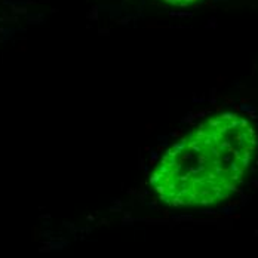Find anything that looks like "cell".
<instances>
[{
  "mask_svg": "<svg viewBox=\"0 0 258 258\" xmlns=\"http://www.w3.org/2000/svg\"><path fill=\"white\" fill-rule=\"evenodd\" d=\"M160 2H163V3H166V5H172V6H181V8H184V6H190V5L199 3V2H202V0H160Z\"/></svg>",
  "mask_w": 258,
  "mask_h": 258,
  "instance_id": "cell-2",
  "label": "cell"
},
{
  "mask_svg": "<svg viewBox=\"0 0 258 258\" xmlns=\"http://www.w3.org/2000/svg\"><path fill=\"white\" fill-rule=\"evenodd\" d=\"M257 150V132L237 113L205 119L157 162L150 185L169 207H209L229 199Z\"/></svg>",
  "mask_w": 258,
  "mask_h": 258,
  "instance_id": "cell-1",
  "label": "cell"
}]
</instances>
